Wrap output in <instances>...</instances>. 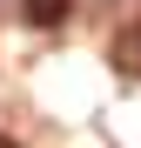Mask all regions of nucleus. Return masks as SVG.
Returning <instances> with one entry per match:
<instances>
[{
    "label": "nucleus",
    "instance_id": "nucleus-1",
    "mask_svg": "<svg viewBox=\"0 0 141 148\" xmlns=\"http://www.w3.org/2000/svg\"><path fill=\"white\" fill-rule=\"evenodd\" d=\"M108 61H114V74H121V81H141V20H121V27H114Z\"/></svg>",
    "mask_w": 141,
    "mask_h": 148
},
{
    "label": "nucleus",
    "instance_id": "nucleus-3",
    "mask_svg": "<svg viewBox=\"0 0 141 148\" xmlns=\"http://www.w3.org/2000/svg\"><path fill=\"white\" fill-rule=\"evenodd\" d=\"M0 148H20V141H14V135H0Z\"/></svg>",
    "mask_w": 141,
    "mask_h": 148
},
{
    "label": "nucleus",
    "instance_id": "nucleus-2",
    "mask_svg": "<svg viewBox=\"0 0 141 148\" xmlns=\"http://www.w3.org/2000/svg\"><path fill=\"white\" fill-rule=\"evenodd\" d=\"M67 14H74V0H27V7H20L27 27H61Z\"/></svg>",
    "mask_w": 141,
    "mask_h": 148
}]
</instances>
